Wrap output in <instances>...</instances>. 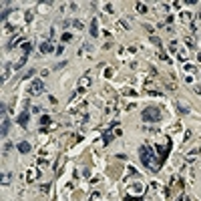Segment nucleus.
<instances>
[{"label": "nucleus", "instance_id": "1", "mask_svg": "<svg viewBox=\"0 0 201 201\" xmlns=\"http://www.w3.org/2000/svg\"><path fill=\"white\" fill-rule=\"evenodd\" d=\"M139 157H141V161L151 169V171H159L161 163L159 161H155V155H153V151H151V147H147V145H143L141 149H139Z\"/></svg>", "mask_w": 201, "mask_h": 201}, {"label": "nucleus", "instance_id": "2", "mask_svg": "<svg viewBox=\"0 0 201 201\" xmlns=\"http://www.w3.org/2000/svg\"><path fill=\"white\" fill-rule=\"evenodd\" d=\"M141 119L145 121V123H157V121H161V111L157 107H147V109L143 111Z\"/></svg>", "mask_w": 201, "mask_h": 201}, {"label": "nucleus", "instance_id": "3", "mask_svg": "<svg viewBox=\"0 0 201 201\" xmlns=\"http://www.w3.org/2000/svg\"><path fill=\"white\" fill-rule=\"evenodd\" d=\"M28 93H30L32 97H36V95H42V93H44V82L36 79L34 82H32V86H30V91H28Z\"/></svg>", "mask_w": 201, "mask_h": 201}, {"label": "nucleus", "instance_id": "4", "mask_svg": "<svg viewBox=\"0 0 201 201\" xmlns=\"http://www.w3.org/2000/svg\"><path fill=\"white\" fill-rule=\"evenodd\" d=\"M129 191H131V193H143V191H145V187H143V183H139V181H137V183H133V185L129 187Z\"/></svg>", "mask_w": 201, "mask_h": 201}, {"label": "nucleus", "instance_id": "5", "mask_svg": "<svg viewBox=\"0 0 201 201\" xmlns=\"http://www.w3.org/2000/svg\"><path fill=\"white\" fill-rule=\"evenodd\" d=\"M54 50V46H52V42H42L40 44V52H44V54H48V52H52Z\"/></svg>", "mask_w": 201, "mask_h": 201}, {"label": "nucleus", "instance_id": "6", "mask_svg": "<svg viewBox=\"0 0 201 201\" xmlns=\"http://www.w3.org/2000/svg\"><path fill=\"white\" fill-rule=\"evenodd\" d=\"M88 84H91V79H88V77H82V79L79 80V93H82L84 86H88Z\"/></svg>", "mask_w": 201, "mask_h": 201}, {"label": "nucleus", "instance_id": "7", "mask_svg": "<svg viewBox=\"0 0 201 201\" xmlns=\"http://www.w3.org/2000/svg\"><path fill=\"white\" fill-rule=\"evenodd\" d=\"M18 151H20V153H28V151H30V143H26V141L18 143Z\"/></svg>", "mask_w": 201, "mask_h": 201}, {"label": "nucleus", "instance_id": "8", "mask_svg": "<svg viewBox=\"0 0 201 201\" xmlns=\"http://www.w3.org/2000/svg\"><path fill=\"white\" fill-rule=\"evenodd\" d=\"M18 125H22V127H26V125H28V113H26V111L18 117Z\"/></svg>", "mask_w": 201, "mask_h": 201}, {"label": "nucleus", "instance_id": "9", "mask_svg": "<svg viewBox=\"0 0 201 201\" xmlns=\"http://www.w3.org/2000/svg\"><path fill=\"white\" fill-rule=\"evenodd\" d=\"M97 24H99L97 20L91 22V36H99V26H97Z\"/></svg>", "mask_w": 201, "mask_h": 201}, {"label": "nucleus", "instance_id": "10", "mask_svg": "<svg viewBox=\"0 0 201 201\" xmlns=\"http://www.w3.org/2000/svg\"><path fill=\"white\" fill-rule=\"evenodd\" d=\"M195 159H197V149H193V151H189V155H187V163H193Z\"/></svg>", "mask_w": 201, "mask_h": 201}, {"label": "nucleus", "instance_id": "11", "mask_svg": "<svg viewBox=\"0 0 201 201\" xmlns=\"http://www.w3.org/2000/svg\"><path fill=\"white\" fill-rule=\"evenodd\" d=\"M111 139H113V133H111V131H107V133L103 135V143H105V145H109V143H111Z\"/></svg>", "mask_w": 201, "mask_h": 201}, {"label": "nucleus", "instance_id": "12", "mask_svg": "<svg viewBox=\"0 0 201 201\" xmlns=\"http://www.w3.org/2000/svg\"><path fill=\"white\" fill-rule=\"evenodd\" d=\"M40 125H42V127H48V125H50V117H48V115H42V117H40Z\"/></svg>", "mask_w": 201, "mask_h": 201}, {"label": "nucleus", "instance_id": "13", "mask_svg": "<svg viewBox=\"0 0 201 201\" xmlns=\"http://www.w3.org/2000/svg\"><path fill=\"white\" fill-rule=\"evenodd\" d=\"M22 48H24V56H26V54L32 50V44H30V42H24V44H22Z\"/></svg>", "mask_w": 201, "mask_h": 201}, {"label": "nucleus", "instance_id": "14", "mask_svg": "<svg viewBox=\"0 0 201 201\" xmlns=\"http://www.w3.org/2000/svg\"><path fill=\"white\" fill-rule=\"evenodd\" d=\"M8 133V121H2V137H6Z\"/></svg>", "mask_w": 201, "mask_h": 201}, {"label": "nucleus", "instance_id": "15", "mask_svg": "<svg viewBox=\"0 0 201 201\" xmlns=\"http://www.w3.org/2000/svg\"><path fill=\"white\" fill-rule=\"evenodd\" d=\"M137 10H139V12H147V6H145L143 2H137Z\"/></svg>", "mask_w": 201, "mask_h": 201}, {"label": "nucleus", "instance_id": "16", "mask_svg": "<svg viewBox=\"0 0 201 201\" xmlns=\"http://www.w3.org/2000/svg\"><path fill=\"white\" fill-rule=\"evenodd\" d=\"M71 38H73L71 32H64V34H62V42H71Z\"/></svg>", "mask_w": 201, "mask_h": 201}, {"label": "nucleus", "instance_id": "17", "mask_svg": "<svg viewBox=\"0 0 201 201\" xmlns=\"http://www.w3.org/2000/svg\"><path fill=\"white\" fill-rule=\"evenodd\" d=\"M26 58H28V56H22V58H20V60H18V62H16L14 67H16V69H20V67H22V64L26 62Z\"/></svg>", "mask_w": 201, "mask_h": 201}, {"label": "nucleus", "instance_id": "18", "mask_svg": "<svg viewBox=\"0 0 201 201\" xmlns=\"http://www.w3.org/2000/svg\"><path fill=\"white\" fill-rule=\"evenodd\" d=\"M10 183V175H2V185H8Z\"/></svg>", "mask_w": 201, "mask_h": 201}, {"label": "nucleus", "instance_id": "19", "mask_svg": "<svg viewBox=\"0 0 201 201\" xmlns=\"http://www.w3.org/2000/svg\"><path fill=\"white\" fill-rule=\"evenodd\" d=\"M181 18H183V20H187V22H191V14H185V12H183V14H181Z\"/></svg>", "mask_w": 201, "mask_h": 201}, {"label": "nucleus", "instance_id": "20", "mask_svg": "<svg viewBox=\"0 0 201 201\" xmlns=\"http://www.w3.org/2000/svg\"><path fill=\"white\" fill-rule=\"evenodd\" d=\"M73 24H75V28H82V26H84V24H82V22H80V20H75V22H73Z\"/></svg>", "mask_w": 201, "mask_h": 201}, {"label": "nucleus", "instance_id": "21", "mask_svg": "<svg viewBox=\"0 0 201 201\" xmlns=\"http://www.w3.org/2000/svg\"><path fill=\"white\" fill-rule=\"evenodd\" d=\"M179 58H181V60H187V52L181 50V52H179Z\"/></svg>", "mask_w": 201, "mask_h": 201}, {"label": "nucleus", "instance_id": "22", "mask_svg": "<svg viewBox=\"0 0 201 201\" xmlns=\"http://www.w3.org/2000/svg\"><path fill=\"white\" fill-rule=\"evenodd\" d=\"M34 177H36V171H30V173H28V181H32Z\"/></svg>", "mask_w": 201, "mask_h": 201}, {"label": "nucleus", "instance_id": "23", "mask_svg": "<svg viewBox=\"0 0 201 201\" xmlns=\"http://www.w3.org/2000/svg\"><path fill=\"white\" fill-rule=\"evenodd\" d=\"M34 73H36V71H28V73H26V75H24V79H30V77H32V75H34Z\"/></svg>", "mask_w": 201, "mask_h": 201}, {"label": "nucleus", "instance_id": "24", "mask_svg": "<svg viewBox=\"0 0 201 201\" xmlns=\"http://www.w3.org/2000/svg\"><path fill=\"white\" fill-rule=\"evenodd\" d=\"M177 201H185V199H183V197H179V199H177Z\"/></svg>", "mask_w": 201, "mask_h": 201}, {"label": "nucleus", "instance_id": "25", "mask_svg": "<svg viewBox=\"0 0 201 201\" xmlns=\"http://www.w3.org/2000/svg\"><path fill=\"white\" fill-rule=\"evenodd\" d=\"M199 18H201V14H199Z\"/></svg>", "mask_w": 201, "mask_h": 201}]
</instances>
